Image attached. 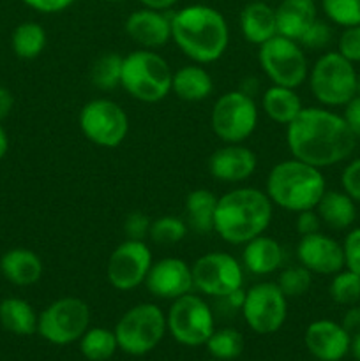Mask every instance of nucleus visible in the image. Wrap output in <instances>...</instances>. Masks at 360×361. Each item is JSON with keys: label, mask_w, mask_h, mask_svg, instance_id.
I'll list each match as a JSON object with an SVG mask.
<instances>
[{"label": "nucleus", "mask_w": 360, "mask_h": 361, "mask_svg": "<svg viewBox=\"0 0 360 361\" xmlns=\"http://www.w3.org/2000/svg\"><path fill=\"white\" fill-rule=\"evenodd\" d=\"M356 141L342 115L328 108H304L286 126V145L292 157L320 169L346 161Z\"/></svg>", "instance_id": "nucleus-1"}, {"label": "nucleus", "mask_w": 360, "mask_h": 361, "mask_svg": "<svg viewBox=\"0 0 360 361\" xmlns=\"http://www.w3.org/2000/svg\"><path fill=\"white\" fill-rule=\"evenodd\" d=\"M172 41L194 63H214L228 49V21L210 6L182 7L172 16Z\"/></svg>", "instance_id": "nucleus-2"}, {"label": "nucleus", "mask_w": 360, "mask_h": 361, "mask_svg": "<svg viewBox=\"0 0 360 361\" xmlns=\"http://www.w3.org/2000/svg\"><path fill=\"white\" fill-rule=\"evenodd\" d=\"M274 217V204L265 190L236 187L222 194L215 208L214 233L229 245H246L265 235Z\"/></svg>", "instance_id": "nucleus-3"}, {"label": "nucleus", "mask_w": 360, "mask_h": 361, "mask_svg": "<svg viewBox=\"0 0 360 361\" xmlns=\"http://www.w3.org/2000/svg\"><path fill=\"white\" fill-rule=\"evenodd\" d=\"M325 190L327 183L321 169L292 157L277 162L270 169L265 192L274 207L299 214L304 210H314Z\"/></svg>", "instance_id": "nucleus-4"}, {"label": "nucleus", "mask_w": 360, "mask_h": 361, "mask_svg": "<svg viewBox=\"0 0 360 361\" xmlns=\"http://www.w3.org/2000/svg\"><path fill=\"white\" fill-rule=\"evenodd\" d=\"M169 63L154 49H136L124 56L120 87L136 101L155 104L172 92Z\"/></svg>", "instance_id": "nucleus-5"}, {"label": "nucleus", "mask_w": 360, "mask_h": 361, "mask_svg": "<svg viewBox=\"0 0 360 361\" xmlns=\"http://www.w3.org/2000/svg\"><path fill=\"white\" fill-rule=\"evenodd\" d=\"M355 67L341 53L328 51L321 55L309 69V88L325 108L346 106L356 95Z\"/></svg>", "instance_id": "nucleus-6"}, {"label": "nucleus", "mask_w": 360, "mask_h": 361, "mask_svg": "<svg viewBox=\"0 0 360 361\" xmlns=\"http://www.w3.org/2000/svg\"><path fill=\"white\" fill-rule=\"evenodd\" d=\"M168 324L166 316L154 303L134 305L120 317L115 326L119 349L133 356L150 353L164 337Z\"/></svg>", "instance_id": "nucleus-7"}, {"label": "nucleus", "mask_w": 360, "mask_h": 361, "mask_svg": "<svg viewBox=\"0 0 360 361\" xmlns=\"http://www.w3.org/2000/svg\"><path fill=\"white\" fill-rule=\"evenodd\" d=\"M258 48V63L272 85L299 88L309 76L304 48L293 39L277 34Z\"/></svg>", "instance_id": "nucleus-8"}, {"label": "nucleus", "mask_w": 360, "mask_h": 361, "mask_svg": "<svg viewBox=\"0 0 360 361\" xmlns=\"http://www.w3.org/2000/svg\"><path fill=\"white\" fill-rule=\"evenodd\" d=\"M258 106L242 90L222 94L210 111V126L222 143H244L258 127Z\"/></svg>", "instance_id": "nucleus-9"}, {"label": "nucleus", "mask_w": 360, "mask_h": 361, "mask_svg": "<svg viewBox=\"0 0 360 361\" xmlns=\"http://www.w3.org/2000/svg\"><path fill=\"white\" fill-rule=\"evenodd\" d=\"M80 129L90 143L116 148L126 141L129 118L119 102L106 97L92 99L80 111Z\"/></svg>", "instance_id": "nucleus-10"}, {"label": "nucleus", "mask_w": 360, "mask_h": 361, "mask_svg": "<svg viewBox=\"0 0 360 361\" xmlns=\"http://www.w3.org/2000/svg\"><path fill=\"white\" fill-rule=\"evenodd\" d=\"M90 323V309L76 296H66L46 307L37 319V331L44 341L66 345L83 337Z\"/></svg>", "instance_id": "nucleus-11"}, {"label": "nucleus", "mask_w": 360, "mask_h": 361, "mask_svg": "<svg viewBox=\"0 0 360 361\" xmlns=\"http://www.w3.org/2000/svg\"><path fill=\"white\" fill-rule=\"evenodd\" d=\"M166 324L176 342L194 348L207 344L214 334V314L203 298L189 293L173 300Z\"/></svg>", "instance_id": "nucleus-12"}, {"label": "nucleus", "mask_w": 360, "mask_h": 361, "mask_svg": "<svg viewBox=\"0 0 360 361\" xmlns=\"http://www.w3.org/2000/svg\"><path fill=\"white\" fill-rule=\"evenodd\" d=\"M240 312L254 334H275L288 316V298L275 282H258L246 291Z\"/></svg>", "instance_id": "nucleus-13"}, {"label": "nucleus", "mask_w": 360, "mask_h": 361, "mask_svg": "<svg viewBox=\"0 0 360 361\" xmlns=\"http://www.w3.org/2000/svg\"><path fill=\"white\" fill-rule=\"evenodd\" d=\"M191 270L194 289L210 298H222L242 289L244 267L232 254H203L194 261Z\"/></svg>", "instance_id": "nucleus-14"}, {"label": "nucleus", "mask_w": 360, "mask_h": 361, "mask_svg": "<svg viewBox=\"0 0 360 361\" xmlns=\"http://www.w3.org/2000/svg\"><path fill=\"white\" fill-rule=\"evenodd\" d=\"M152 263V250L143 240L126 238L109 254L106 279L116 291H133L145 284Z\"/></svg>", "instance_id": "nucleus-15"}, {"label": "nucleus", "mask_w": 360, "mask_h": 361, "mask_svg": "<svg viewBox=\"0 0 360 361\" xmlns=\"http://www.w3.org/2000/svg\"><path fill=\"white\" fill-rule=\"evenodd\" d=\"M148 293L161 300H176L189 295L194 289L193 270L179 257H162L152 263L150 271L145 279Z\"/></svg>", "instance_id": "nucleus-16"}, {"label": "nucleus", "mask_w": 360, "mask_h": 361, "mask_svg": "<svg viewBox=\"0 0 360 361\" xmlns=\"http://www.w3.org/2000/svg\"><path fill=\"white\" fill-rule=\"evenodd\" d=\"M296 259L311 274L335 275L344 268V250L337 240L318 231L314 235L300 236Z\"/></svg>", "instance_id": "nucleus-17"}, {"label": "nucleus", "mask_w": 360, "mask_h": 361, "mask_svg": "<svg viewBox=\"0 0 360 361\" xmlns=\"http://www.w3.org/2000/svg\"><path fill=\"white\" fill-rule=\"evenodd\" d=\"M258 157L242 143H224L208 159V173L224 183H242L254 175Z\"/></svg>", "instance_id": "nucleus-18"}, {"label": "nucleus", "mask_w": 360, "mask_h": 361, "mask_svg": "<svg viewBox=\"0 0 360 361\" xmlns=\"http://www.w3.org/2000/svg\"><path fill=\"white\" fill-rule=\"evenodd\" d=\"M306 345L320 361H339L348 355L352 335L335 321L320 319L307 326Z\"/></svg>", "instance_id": "nucleus-19"}, {"label": "nucleus", "mask_w": 360, "mask_h": 361, "mask_svg": "<svg viewBox=\"0 0 360 361\" xmlns=\"http://www.w3.org/2000/svg\"><path fill=\"white\" fill-rule=\"evenodd\" d=\"M126 34L143 49L161 48L172 41V18H166L161 11L143 7L127 16Z\"/></svg>", "instance_id": "nucleus-20"}, {"label": "nucleus", "mask_w": 360, "mask_h": 361, "mask_svg": "<svg viewBox=\"0 0 360 361\" xmlns=\"http://www.w3.org/2000/svg\"><path fill=\"white\" fill-rule=\"evenodd\" d=\"M284 250L277 240L260 235L247 242L242 250V267L253 275H270L282 268Z\"/></svg>", "instance_id": "nucleus-21"}, {"label": "nucleus", "mask_w": 360, "mask_h": 361, "mask_svg": "<svg viewBox=\"0 0 360 361\" xmlns=\"http://www.w3.org/2000/svg\"><path fill=\"white\" fill-rule=\"evenodd\" d=\"M316 20L318 9L314 0H282L275 9L277 34L296 42Z\"/></svg>", "instance_id": "nucleus-22"}, {"label": "nucleus", "mask_w": 360, "mask_h": 361, "mask_svg": "<svg viewBox=\"0 0 360 361\" xmlns=\"http://www.w3.org/2000/svg\"><path fill=\"white\" fill-rule=\"evenodd\" d=\"M240 32L249 44L261 46L277 35L275 9L263 0H251L240 13Z\"/></svg>", "instance_id": "nucleus-23"}, {"label": "nucleus", "mask_w": 360, "mask_h": 361, "mask_svg": "<svg viewBox=\"0 0 360 361\" xmlns=\"http://www.w3.org/2000/svg\"><path fill=\"white\" fill-rule=\"evenodd\" d=\"M214 90L210 73L200 63H189L173 73L172 92L186 102L205 101Z\"/></svg>", "instance_id": "nucleus-24"}, {"label": "nucleus", "mask_w": 360, "mask_h": 361, "mask_svg": "<svg viewBox=\"0 0 360 361\" xmlns=\"http://www.w3.org/2000/svg\"><path fill=\"white\" fill-rule=\"evenodd\" d=\"M4 277L14 286H34L42 277V261L28 249H11L0 259Z\"/></svg>", "instance_id": "nucleus-25"}, {"label": "nucleus", "mask_w": 360, "mask_h": 361, "mask_svg": "<svg viewBox=\"0 0 360 361\" xmlns=\"http://www.w3.org/2000/svg\"><path fill=\"white\" fill-rule=\"evenodd\" d=\"M314 210L321 222L335 231L352 228L356 219V203L344 190H325Z\"/></svg>", "instance_id": "nucleus-26"}, {"label": "nucleus", "mask_w": 360, "mask_h": 361, "mask_svg": "<svg viewBox=\"0 0 360 361\" xmlns=\"http://www.w3.org/2000/svg\"><path fill=\"white\" fill-rule=\"evenodd\" d=\"M261 108L272 122L288 126L300 115L304 106L295 88L272 85L261 95Z\"/></svg>", "instance_id": "nucleus-27"}, {"label": "nucleus", "mask_w": 360, "mask_h": 361, "mask_svg": "<svg viewBox=\"0 0 360 361\" xmlns=\"http://www.w3.org/2000/svg\"><path fill=\"white\" fill-rule=\"evenodd\" d=\"M219 197L208 189H194L186 197V224L198 235L214 231L215 208Z\"/></svg>", "instance_id": "nucleus-28"}, {"label": "nucleus", "mask_w": 360, "mask_h": 361, "mask_svg": "<svg viewBox=\"0 0 360 361\" xmlns=\"http://www.w3.org/2000/svg\"><path fill=\"white\" fill-rule=\"evenodd\" d=\"M37 314L21 298H6L0 303V323L14 335H32L37 331Z\"/></svg>", "instance_id": "nucleus-29"}, {"label": "nucleus", "mask_w": 360, "mask_h": 361, "mask_svg": "<svg viewBox=\"0 0 360 361\" xmlns=\"http://www.w3.org/2000/svg\"><path fill=\"white\" fill-rule=\"evenodd\" d=\"M11 44H13V51L16 53L20 59L32 60L37 59L46 48V32L35 21H25V23L18 25L11 37Z\"/></svg>", "instance_id": "nucleus-30"}, {"label": "nucleus", "mask_w": 360, "mask_h": 361, "mask_svg": "<svg viewBox=\"0 0 360 361\" xmlns=\"http://www.w3.org/2000/svg\"><path fill=\"white\" fill-rule=\"evenodd\" d=\"M80 349L83 356L90 361H106L115 355L119 349L115 331L106 328H92L80 338Z\"/></svg>", "instance_id": "nucleus-31"}, {"label": "nucleus", "mask_w": 360, "mask_h": 361, "mask_svg": "<svg viewBox=\"0 0 360 361\" xmlns=\"http://www.w3.org/2000/svg\"><path fill=\"white\" fill-rule=\"evenodd\" d=\"M122 62L124 56H120L119 53H102V55H99L90 67L92 85L102 92L120 87Z\"/></svg>", "instance_id": "nucleus-32"}, {"label": "nucleus", "mask_w": 360, "mask_h": 361, "mask_svg": "<svg viewBox=\"0 0 360 361\" xmlns=\"http://www.w3.org/2000/svg\"><path fill=\"white\" fill-rule=\"evenodd\" d=\"M328 293L337 305H356L360 302V275L348 268L337 271L335 275H332Z\"/></svg>", "instance_id": "nucleus-33"}, {"label": "nucleus", "mask_w": 360, "mask_h": 361, "mask_svg": "<svg viewBox=\"0 0 360 361\" xmlns=\"http://www.w3.org/2000/svg\"><path fill=\"white\" fill-rule=\"evenodd\" d=\"M187 231L189 228L184 219L175 217V215H162L152 221L148 238L157 245H175L186 238Z\"/></svg>", "instance_id": "nucleus-34"}, {"label": "nucleus", "mask_w": 360, "mask_h": 361, "mask_svg": "<svg viewBox=\"0 0 360 361\" xmlns=\"http://www.w3.org/2000/svg\"><path fill=\"white\" fill-rule=\"evenodd\" d=\"M207 348L210 355L217 360L226 361L239 358L244 351V337L240 331L233 328L214 330V334L207 341Z\"/></svg>", "instance_id": "nucleus-35"}, {"label": "nucleus", "mask_w": 360, "mask_h": 361, "mask_svg": "<svg viewBox=\"0 0 360 361\" xmlns=\"http://www.w3.org/2000/svg\"><path fill=\"white\" fill-rule=\"evenodd\" d=\"M275 284L279 286V289H281L286 298H300L313 286V274L307 268H304L302 264L282 268L279 271Z\"/></svg>", "instance_id": "nucleus-36"}, {"label": "nucleus", "mask_w": 360, "mask_h": 361, "mask_svg": "<svg viewBox=\"0 0 360 361\" xmlns=\"http://www.w3.org/2000/svg\"><path fill=\"white\" fill-rule=\"evenodd\" d=\"M323 13L342 28L360 25V0H321Z\"/></svg>", "instance_id": "nucleus-37"}, {"label": "nucleus", "mask_w": 360, "mask_h": 361, "mask_svg": "<svg viewBox=\"0 0 360 361\" xmlns=\"http://www.w3.org/2000/svg\"><path fill=\"white\" fill-rule=\"evenodd\" d=\"M337 53H341L352 63L360 62V25L342 30L337 41Z\"/></svg>", "instance_id": "nucleus-38"}, {"label": "nucleus", "mask_w": 360, "mask_h": 361, "mask_svg": "<svg viewBox=\"0 0 360 361\" xmlns=\"http://www.w3.org/2000/svg\"><path fill=\"white\" fill-rule=\"evenodd\" d=\"M332 39V28L328 27V23L325 21L316 20L309 28H307L306 34L300 37L299 44L302 48H309V49H321L330 42Z\"/></svg>", "instance_id": "nucleus-39"}, {"label": "nucleus", "mask_w": 360, "mask_h": 361, "mask_svg": "<svg viewBox=\"0 0 360 361\" xmlns=\"http://www.w3.org/2000/svg\"><path fill=\"white\" fill-rule=\"evenodd\" d=\"M152 221L141 212H131L126 219H124V235L127 240H143L150 233Z\"/></svg>", "instance_id": "nucleus-40"}, {"label": "nucleus", "mask_w": 360, "mask_h": 361, "mask_svg": "<svg viewBox=\"0 0 360 361\" xmlns=\"http://www.w3.org/2000/svg\"><path fill=\"white\" fill-rule=\"evenodd\" d=\"M342 250H344V267L360 275V228L352 229L346 235Z\"/></svg>", "instance_id": "nucleus-41"}, {"label": "nucleus", "mask_w": 360, "mask_h": 361, "mask_svg": "<svg viewBox=\"0 0 360 361\" xmlns=\"http://www.w3.org/2000/svg\"><path fill=\"white\" fill-rule=\"evenodd\" d=\"M341 185L355 203H360V157L346 166L341 175Z\"/></svg>", "instance_id": "nucleus-42"}, {"label": "nucleus", "mask_w": 360, "mask_h": 361, "mask_svg": "<svg viewBox=\"0 0 360 361\" xmlns=\"http://www.w3.org/2000/svg\"><path fill=\"white\" fill-rule=\"evenodd\" d=\"M321 219L316 210H304L296 214V233L300 236L314 235L320 231Z\"/></svg>", "instance_id": "nucleus-43"}, {"label": "nucleus", "mask_w": 360, "mask_h": 361, "mask_svg": "<svg viewBox=\"0 0 360 361\" xmlns=\"http://www.w3.org/2000/svg\"><path fill=\"white\" fill-rule=\"evenodd\" d=\"M344 111H342V118L348 123L349 130L353 133V136L356 140H360V95L356 94L352 101L346 106H342Z\"/></svg>", "instance_id": "nucleus-44"}, {"label": "nucleus", "mask_w": 360, "mask_h": 361, "mask_svg": "<svg viewBox=\"0 0 360 361\" xmlns=\"http://www.w3.org/2000/svg\"><path fill=\"white\" fill-rule=\"evenodd\" d=\"M28 7L39 11V13L52 14V13H60V11L67 9L74 0H23Z\"/></svg>", "instance_id": "nucleus-45"}, {"label": "nucleus", "mask_w": 360, "mask_h": 361, "mask_svg": "<svg viewBox=\"0 0 360 361\" xmlns=\"http://www.w3.org/2000/svg\"><path fill=\"white\" fill-rule=\"evenodd\" d=\"M342 328L349 335L360 334V305H352L342 317Z\"/></svg>", "instance_id": "nucleus-46"}, {"label": "nucleus", "mask_w": 360, "mask_h": 361, "mask_svg": "<svg viewBox=\"0 0 360 361\" xmlns=\"http://www.w3.org/2000/svg\"><path fill=\"white\" fill-rule=\"evenodd\" d=\"M13 106H14V97L13 94H11V90L0 87V122L9 116V113L13 111Z\"/></svg>", "instance_id": "nucleus-47"}, {"label": "nucleus", "mask_w": 360, "mask_h": 361, "mask_svg": "<svg viewBox=\"0 0 360 361\" xmlns=\"http://www.w3.org/2000/svg\"><path fill=\"white\" fill-rule=\"evenodd\" d=\"M147 9H154V11H166L169 7L175 6L179 0H140Z\"/></svg>", "instance_id": "nucleus-48"}, {"label": "nucleus", "mask_w": 360, "mask_h": 361, "mask_svg": "<svg viewBox=\"0 0 360 361\" xmlns=\"http://www.w3.org/2000/svg\"><path fill=\"white\" fill-rule=\"evenodd\" d=\"M349 351L355 356L356 361H360V334H355L352 338V345H349Z\"/></svg>", "instance_id": "nucleus-49"}, {"label": "nucleus", "mask_w": 360, "mask_h": 361, "mask_svg": "<svg viewBox=\"0 0 360 361\" xmlns=\"http://www.w3.org/2000/svg\"><path fill=\"white\" fill-rule=\"evenodd\" d=\"M7 148H9V140H7V134L4 130V127L0 126V159L7 154Z\"/></svg>", "instance_id": "nucleus-50"}, {"label": "nucleus", "mask_w": 360, "mask_h": 361, "mask_svg": "<svg viewBox=\"0 0 360 361\" xmlns=\"http://www.w3.org/2000/svg\"><path fill=\"white\" fill-rule=\"evenodd\" d=\"M356 94L360 95V74H359V78H356Z\"/></svg>", "instance_id": "nucleus-51"}, {"label": "nucleus", "mask_w": 360, "mask_h": 361, "mask_svg": "<svg viewBox=\"0 0 360 361\" xmlns=\"http://www.w3.org/2000/svg\"><path fill=\"white\" fill-rule=\"evenodd\" d=\"M108 2H120V0H108Z\"/></svg>", "instance_id": "nucleus-52"}, {"label": "nucleus", "mask_w": 360, "mask_h": 361, "mask_svg": "<svg viewBox=\"0 0 360 361\" xmlns=\"http://www.w3.org/2000/svg\"><path fill=\"white\" fill-rule=\"evenodd\" d=\"M263 2H267V0H263Z\"/></svg>", "instance_id": "nucleus-53"}]
</instances>
